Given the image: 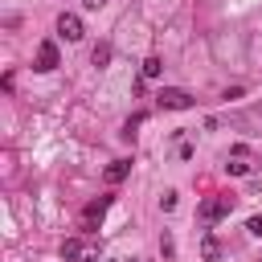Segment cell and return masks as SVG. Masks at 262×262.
<instances>
[{
  "label": "cell",
  "mask_w": 262,
  "mask_h": 262,
  "mask_svg": "<svg viewBox=\"0 0 262 262\" xmlns=\"http://www.w3.org/2000/svg\"><path fill=\"white\" fill-rule=\"evenodd\" d=\"M201 258H205V262H221V246H217L213 233H205V242H201Z\"/></svg>",
  "instance_id": "8"
},
{
  "label": "cell",
  "mask_w": 262,
  "mask_h": 262,
  "mask_svg": "<svg viewBox=\"0 0 262 262\" xmlns=\"http://www.w3.org/2000/svg\"><path fill=\"white\" fill-rule=\"evenodd\" d=\"M160 254H164V258H172V254H176V242H172V233H160Z\"/></svg>",
  "instance_id": "12"
},
{
  "label": "cell",
  "mask_w": 262,
  "mask_h": 262,
  "mask_svg": "<svg viewBox=\"0 0 262 262\" xmlns=\"http://www.w3.org/2000/svg\"><path fill=\"white\" fill-rule=\"evenodd\" d=\"M250 168H254V164H250V156H229V164H225V172H229V176H250Z\"/></svg>",
  "instance_id": "7"
},
{
  "label": "cell",
  "mask_w": 262,
  "mask_h": 262,
  "mask_svg": "<svg viewBox=\"0 0 262 262\" xmlns=\"http://www.w3.org/2000/svg\"><path fill=\"white\" fill-rule=\"evenodd\" d=\"M61 258H66V262H78V258H82V242H78V237H66V242H61Z\"/></svg>",
  "instance_id": "10"
},
{
  "label": "cell",
  "mask_w": 262,
  "mask_h": 262,
  "mask_svg": "<svg viewBox=\"0 0 262 262\" xmlns=\"http://www.w3.org/2000/svg\"><path fill=\"white\" fill-rule=\"evenodd\" d=\"M156 102H160L164 111H188V106H192V94H188V90H180V86H164Z\"/></svg>",
  "instance_id": "2"
},
{
  "label": "cell",
  "mask_w": 262,
  "mask_h": 262,
  "mask_svg": "<svg viewBox=\"0 0 262 262\" xmlns=\"http://www.w3.org/2000/svg\"><path fill=\"white\" fill-rule=\"evenodd\" d=\"M127 262H147V258H127Z\"/></svg>",
  "instance_id": "16"
},
{
  "label": "cell",
  "mask_w": 262,
  "mask_h": 262,
  "mask_svg": "<svg viewBox=\"0 0 262 262\" xmlns=\"http://www.w3.org/2000/svg\"><path fill=\"white\" fill-rule=\"evenodd\" d=\"M246 229H250V233H254V237H262V213H254V217H250V221H246Z\"/></svg>",
  "instance_id": "14"
},
{
  "label": "cell",
  "mask_w": 262,
  "mask_h": 262,
  "mask_svg": "<svg viewBox=\"0 0 262 262\" xmlns=\"http://www.w3.org/2000/svg\"><path fill=\"white\" fill-rule=\"evenodd\" d=\"M57 37H66V41H82V37H86L82 16H78V12H61V16H57Z\"/></svg>",
  "instance_id": "4"
},
{
  "label": "cell",
  "mask_w": 262,
  "mask_h": 262,
  "mask_svg": "<svg viewBox=\"0 0 262 262\" xmlns=\"http://www.w3.org/2000/svg\"><path fill=\"white\" fill-rule=\"evenodd\" d=\"M160 209H164V213H172V209H176V192H172V188L160 196Z\"/></svg>",
  "instance_id": "13"
},
{
  "label": "cell",
  "mask_w": 262,
  "mask_h": 262,
  "mask_svg": "<svg viewBox=\"0 0 262 262\" xmlns=\"http://www.w3.org/2000/svg\"><path fill=\"white\" fill-rule=\"evenodd\" d=\"M160 74H164V61H160L156 53H151V57H143V78H160Z\"/></svg>",
  "instance_id": "11"
},
{
  "label": "cell",
  "mask_w": 262,
  "mask_h": 262,
  "mask_svg": "<svg viewBox=\"0 0 262 262\" xmlns=\"http://www.w3.org/2000/svg\"><path fill=\"white\" fill-rule=\"evenodd\" d=\"M111 201H115V196L106 192V196H94V201H90V205L82 209V229H86V233H94V229L102 225V217H106V209H111Z\"/></svg>",
  "instance_id": "1"
},
{
  "label": "cell",
  "mask_w": 262,
  "mask_h": 262,
  "mask_svg": "<svg viewBox=\"0 0 262 262\" xmlns=\"http://www.w3.org/2000/svg\"><path fill=\"white\" fill-rule=\"evenodd\" d=\"M90 61H94V66H98V70H102V66H106V61H111V41H98V45H94V49H90Z\"/></svg>",
  "instance_id": "9"
},
{
  "label": "cell",
  "mask_w": 262,
  "mask_h": 262,
  "mask_svg": "<svg viewBox=\"0 0 262 262\" xmlns=\"http://www.w3.org/2000/svg\"><path fill=\"white\" fill-rule=\"evenodd\" d=\"M82 4H86V8H102L106 0H82Z\"/></svg>",
  "instance_id": "15"
},
{
  "label": "cell",
  "mask_w": 262,
  "mask_h": 262,
  "mask_svg": "<svg viewBox=\"0 0 262 262\" xmlns=\"http://www.w3.org/2000/svg\"><path fill=\"white\" fill-rule=\"evenodd\" d=\"M201 221H221V217H229L233 213V196H213V201H201Z\"/></svg>",
  "instance_id": "3"
},
{
  "label": "cell",
  "mask_w": 262,
  "mask_h": 262,
  "mask_svg": "<svg viewBox=\"0 0 262 262\" xmlns=\"http://www.w3.org/2000/svg\"><path fill=\"white\" fill-rule=\"evenodd\" d=\"M90 262H98V254H94V258H90Z\"/></svg>",
  "instance_id": "17"
},
{
  "label": "cell",
  "mask_w": 262,
  "mask_h": 262,
  "mask_svg": "<svg viewBox=\"0 0 262 262\" xmlns=\"http://www.w3.org/2000/svg\"><path fill=\"white\" fill-rule=\"evenodd\" d=\"M57 66H61V53H57V45H53V41H41V45H37V61H33V70L49 74V70H57Z\"/></svg>",
  "instance_id": "5"
},
{
  "label": "cell",
  "mask_w": 262,
  "mask_h": 262,
  "mask_svg": "<svg viewBox=\"0 0 262 262\" xmlns=\"http://www.w3.org/2000/svg\"><path fill=\"white\" fill-rule=\"evenodd\" d=\"M127 172H131V160H111L106 172H102V180H106V184H123Z\"/></svg>",
  "instance_id": "6"
}]
</instances>
